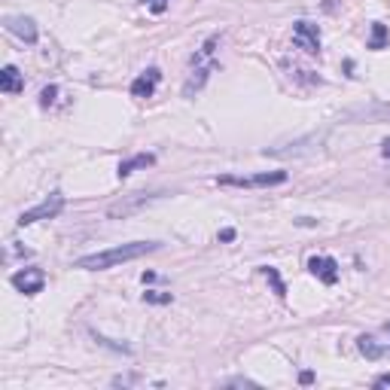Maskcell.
<instances>
[{
	"instance_id": "6da1fadb",
	"label": "cell",
	"mask_w": 390,
	"mask_h": 390,
	"mask_svg": "<svg viewBox=\"0 0 390 390\" xmlns=\"http://www.w3.org/2000/svg\"><path fill=\"white\" fill-rule=\"evenodd\" d=\"M159 247H162L159 241H129V244H119V247H110V250H98V253H89V257L76 259V268L104 272V268H113V266H122V262L147 257V253L159 250Z\"/></svg>"
},
{
	"instance_id": "7a4b0ae2",
	"label": "cell",
	"mask_w": 390,
	"mask_h": 390,
	"mask_svg": "<svg viewBox=\"0 0 390 390\" xmlns=\"http://www.w3.org/2000/svg\"><path fill=\"white\" fill-rule=\"evenodd\" d=\"M61 210H65V195L55 189L49 198H43V202L37 204V208H31V210H25L22 217L16 219V226L19 229H28V226H34V223H40V219H52V217H58Z\"/></svg>"
},
{
	"instance_id": "3957f363",
	"label": "cell",
	"mask_w": 390,
	"mask_h": 390,
	"mask_svg": "<svg viewBox=\"0 0 390 390\" xmlns=\"http://www.w3.org/2000/svg\"><path fill=\"white\" fill-rule=\"evenodd\" d=\"M219 186H238V189H253V186H278V183H287V171H262L253 177H232L223 174L217 177Z\"/></svg>"
},
{
	"instance_id": "277c9868",
	"label": "cell",
	"mask_w": 390,
	"mask_h": 390,
	"mask_svg": "<svg viewBox=\"0 0 390 390\" xmlns=\"http://www.w3.org/2000/svg\"><path fill=\"white\" fill-rule=\"evenodd\" d=\"M323 144V134H308V138H299L293 140V144H283V147H268L266 155H272V159H290V155H308L314 150H321Z\"/></svg>"
},
{
	"instance_id": "5b68a950",
	"label": "cell",
	"mask_w": 390,
	"mask_h": 390,
	"mask_svg": "<svg viewBox=\"0 0 390 390\" xmlns=\"http://www.w3.org/2000/svg\"><path fill=\"white\" fill-rule=\"evenodd\" d=\"M165 195V193H134L129 198H122V202H116V204H110V210H107V217L110 219H125V217H131V214H138L140 208H147V204H153V202H159V198Z\"/></svg>"
},
{
	"instance_id": "8992f818",
	"label": "cell",
	"mask_w": 390,
	"mask_h": 390,
	"mask_svg": "<svg viewBox=\"0 0 390 390\" xmlns=\"http://www.w3.org/2000/svg\"><path fill=\"white\" fill-rule=\"evenodd\" d=\"M345 122H390V104L378 101V104H363V107H351L342 113Z\"/></svg>"
},
{
	"instance_id": "52a82bcc",
	"label": "cell",
	"mask_w": 390,
	"mask_h": 390,
	"mask_svg": "<svg viewBox=\"0 0 390 390\" xmlns=\"http://www.w3.org/2000/svg\"><path fill=\"white\" fill-rule=\"evenodd\" d=\"M10 281H12V287L25 296H37V293H43V287H46V274L40 272V268H19Z\"/></svg>"
},
{
	"instance_id": "ba28073f",
	"label": "cell",
	"mask_w": 390,
	"mask_h": 390,
	"mask_svg": "<svg viewBox=\"0 0 390 390\" xmlns=\"http://www.w3.org/2000/svg\"><path fill=\"white\" fill-rule=\"evenodd\" d=\"M293 43L305 49L308 55H317L321 52V28L314 22H296L293 25Z\"/></svg>"
},
{
	"instance_id": "9c48e42d",
	"label": "cell",
	"mask_w": 390,
	"mask_h": 390,
	"mask_svg": "<svg viewBox=\"0 0 390 390\" xmlns=\"http://www.w3.org/2000/svg\"><path fill=\"white\" fill-rule=\"evenodd\" d=\"M3 25H6V31L16 34V37L22 40V43H28V46H34V43H37V37H40L37 22H34L31 16H6Z\"/></svg>"
},
{
	"instance_id": "30bf717a",
	"label": "cell",
	"mask_w": 390,
	"mask_h": 390,
	"mask_svg": "<svg viewBox=\"0 0 390 390\" xmlns=\"http://www.w3.org/2000/svg\"><path fill=\"white\" fill-rule=\"evenodd\" d=\"M308 272L314 274V278H321L326 287H332V283L338 281V262L332 257H311L308 259Z\"/></svg>"
},
{
	"instance_id": "8fae6325",
	"label": "cell",
	"mask_w": 390,
	"mask_h": 390,
	"mask_svg": "<svg viewBox=\"0 0 390 390\" xmlns=\"http://www.w3.org/2000/svg\"><path fill=\"white\" fill-rule=\"evenodd\" d=\"M159 80H162V70L159 67H147L144 74H140L138 80L131 83V95L134 98H153V91H155V86H159Z\"/></svg>"
},
{
	"instance_id": "7c38bea8",
	"label": "cell",
	"mask_w": 390,
	"mask_h": 390,
	"mask_svg": "<svg viewBox=\"0 0 390 390\" xmlns=\"http://www.w3.org/2000/svg\"><path fill=\"white\" fill-rule=\"evenodd\" d=\"M22 89H25V76L19 74L16 65H6L0 70V91H3V95H19Z\"/></svg>"
},
{
	"instance_id": "4fadbf2b",
	"label": "cell",
	"mask_w": 390,
	"mask_h": 390,
	"mask_svg": "<svg viewBox=\"0 0 390 390\" xmlns=\"http://www.w3.org/2000/svg\"><path fill=\"white\" fill-rule=\"evenodd\" d=\"M155 162V155L153 153H140V155H131V159H125V162H119V180H125L129 174H134L138 168H150Z\"/></svg>"
},
{
	"instance_id": "5bb4252c",
	"label": "cell",
	"mask_w": 390,
	"mask_h": 390,
	"mask_svg": "<svg viewBox=\"0 0 390 390\" xmlns=\"http://www.w3.org/2000/svg\"><path fill=\"white\" fill-rule=\"evenodd\" d=\"M357 347H360V354H363L366 360H381L390 351V345H378V338H372V336H360Z\"/></svg>"
},
{
	"instance_id": "9a60e30c",
	"label": "cell",
	"mask_w": 390,
	"mask_h": 390,
	"mask_svg": "<svg viewBox=\"0 0 390 390\" xmlns=\"http://www.w3.org/2000/svg\"><path fill=\"white\" fill-rule=\"evenodd\" d=\"M210 70H214V65H208V67H195V70H193V76H189V80H186V86H183V95H186V98H193L195 91L202 89L204 83H208Z\"/></svg>"
},
{
	"instance_id": "2e32d148",
	"label": "cell",
	"mask_w": 390,
	"mask_h": 390,
	"mask_svg": "<svg viewBox=\"0 0 390 390\" xmlns=\"http://www.w3.org/2000/svg\"><path fill=\"white\" fill-rule=\"evenodd\" d=\"M387 43V28L381 25V22H375L372 25V40H369V49H384Z\"/></svg>"
},
{
	"instance_id": "e0dca14e",
	"label": "cell",
	"mask_w": 390,
	"mask_h": 390,
	"mask_svg": "<svg viewBox=\"0 0 390 390\" xmlns=\"http://www.w3.org/2000/svg\"><path fill=\"white\" fill-rule=\"evenodd\" d=\"M262 274H266V278H268V281L274 283V293H278L281 299H283V296H287V287H283V281L278 278V272H274L272 266H266V268H262Z\"/></svg>"
},
{
	"instance_id": "ac0fdd59",
	"label": "cell",
	"mask_w": 390,
	"mask_h": 390,
	"mask_svg": "<svg viewBox=\"0 0 390 390\" xmlns=\"http://www.w3.org/2000/svg\"><path fill=\"white\" fill-rule=\"evenodd\" d=\"M144 302H150V305H165V302H171V293H155V290H150V293H144Z\"/></svg>"
},
{
	"instance_id": "d6986e66",
	"label": "cell",
	"mask_w": 390,
	"mask_h": 390,
	"mask_svg": "<svg viewBox=\"0 0 390 390\" xmlns=\"http://www.w3.org/2000/svg\"><path fill=\"white\" fill-rule=\"evenodd\" d=\"M140 3H144V6H150L153 12H165V10H168V3H171V0H140Z\"/></svg>"
},
{
	"instance_id": "ffe728a7",
	"label": "cell",
	"mask_w": 390,
	"mask_h": 390,
	"mask_svg": "<svg viewBox=\"0 0 390 390\" xmlns=\"http://www.w3.org/2000/svg\"><path fill=\"white\" fill-rule=\"evenodd\" d=\"M55 95H58V89H55V86H46L43 95H40V104H43V107H49V104L55 101Z\"/></svg>"
},
{
	"instance_id": "44dd1931",
	"label": "cell",
	"mask_w": 390,
	"mask_h": 390,
	"mask_svg": "<svg viewBox=\"0 0 390 390\" xmlns=\"http://www.w3.org/2000/svg\"><path fill=\"white\" fill-rule=\"evenodd\" d=\"M375 387H390V372H384V375H378V378L372 381Z\"/></svg>"
},
{
	"instance_id": "7402d4cb",
	"label": "cell",
	"mask_w": 390,
	"mask_h": 390,
	"mask_svg": "<svg viewBox=\"0 0 390 390\" xmlns=\"http://www.w3.org/2000/svg\"><path fill=\"white\" fill-rule=\"evenodd\" d=\"M232 238H235V229H223V232H219V241H232Z\"/></svg>"
},
{
	"instance_id": "603a6c76",
	"label": "cell",
	"mask_w": 390,
	"mask_h": 390,
	"mask_svg": "<svg viewBox=\"0 0 390 390\" xmlns=\"http://www.w3.org/2000/svg\"><path fill=\"white\" fill-rule=\"evenodd\" d=\"M299 381H302V384H311V381H314V372H302Z\"/></svg>"
},
{
	"instance_id": "cb8c5ba5",
	"label": "cell",
	"mask_w": 390,
	"mask_h": 390,
	"mask_svg": "<svg viewBox=\"0 0 390 390\" xmlns=\"http://www.w3.org/2000/svg\"><path fill=\"white\" fill-rule=\"evenodd\" d=\"M381 155H384V159H390V140H384V144H381Z\"/></svg>"
}]
</instances>
